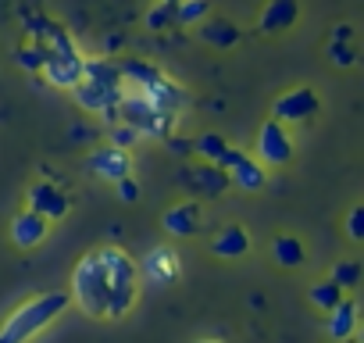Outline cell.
Instances as JSON below:
<instances>
[{
	"mask_svg": "<svg viewBox=\"0 0 364 343\" xmlns=\"http://www.w3.org/2000/svg\"><path fill=\"white\" fill-rule=\"evenodd\" d=\"M346 343H353V339H346Z\"/></svg>",
	"mask_w": 364,
	"mask_h": 343,
	"instance_id": "1f68e13d",
	"label": "cell"
},
{
	"mask_svg": "<svg viewBox=\"0 0 364 343\" xmlns=\"http://www.w3.org/2000/svg\"><path fill=\"white\" fill-rule=\"evenodd\" d=\"M164 229L171 236H193L200 229V204L197 201H182L164 215Z\"/></svg>",
	"mask_w": 364,
	"mask_h": 343,
	"instance_id": "5bb4252c",
	"label": "cell"
},
{
	"mask_svg": "<svg viewBox=\"0 0 364 343\" xmlns=\"http://www.w3.org/2000/svg\"><path fill=\"white\" fill-rule=\"evenodd\" d=\"M193 179H197L208 194H222V190L229 186V179L222 176V172H218L215 164H211V168H197V176H193Z\"/></svg>",
	"mask_w": 364,
	"mask_h": 343,
	"instance_id": "cb8c5ba5",
	"label": "cell"
},
{
	"mask_svg": "<svg viewBox=\"0 0 364 343\" xmlns=\"http://www.w3.org/2000/svg\"><path fill=\"white\" fill-rule=\"evenodd\" d=\"M68 304H72V297L65 290H50V293L26 300L22 307H15L8 315L4 325H0V343H29L40 329H47L58 315H65Z\"/></svg>",
	"mask_w": 364,
	"mask_h": 343,
	"instance_id": "6da1fadb",
	"label": "cell"
},
{
	"mask_svg": "<svg viewBox=\"0 0 364 343\" xmlns=\"http://www.w3.org/2000/svg\"><path fill=\"white\" fill-rule=\"evenodd\" d=\"M143 275L154 283V286H171L178 279V254L171 247H154L146 258H143Z\"/></svg>",
	"mask_w": 364,
	"mask_h": 343,
	"instance_id": "30bf717a",
	"label": "cell"
},
{
	"mask_svg": "<svg viewBox=\"0 0 364 343\" xmlns=\"http://www.w3.org/2000/svg\"><path fill=\"white\" fill-rule=\"evenodd\" d=\"M204 19H211V8L208 4H175V29L200 26Z\"/></svg>",
	"mask_w": 364,
	"mask_h": 343,
	"instance_id": "44dd1931",
	"label": "cell"
},
{
	"mask_svg": "<svg viewBox=\"0 0 364 343\" xmlns=\"http://www.w3.org/2000/svg\"><path fill=\"white\" fill-rule=\"evenodd\" d=\"M211 250H215L218 258H243V254L250 250V236H247L243 226H225V229L211 240Z\"/></svg>",
	"mask_w": 364,
	"mask_h": 343,
	"instance_id": "2e32d148",
	"label": "cell"
},
{
	"mask_svg": "<svg viewBox=\"0 0 364 343\" xmlns=\"http://www.w3.org/2000/svg\"><path fill=\"white\" fill-rule=\"evenodd\" d=\"M18 65H22L26 72H43V47H40V43L22 47V51H18Z\"/></svg>",
	"mask_w": 364,
	"mask_h": 343,
	"instance_id": "d4e9b609",
	"label": "cell"
},
{
	"mask_svg": "<svg viewBox=\"0 0 364 343\" xmlns=\"http://www.w3.org/2000/svg\"><path fill=\"white\" fill-rule=\"evenodd\" d=\"M272 258L282 265V268H296V265H304V243L296 240V236H279L275 243H272Z\"/></svg>",
	"mask_w": 364,
	"mask_h": 343,
	"instance_id": "d6986e66",
	"label": "cell"
},
{
	"mask_svg": "<svg viewBox=\"0 0 364 343\" xmlns=\"http://www.w3.org/2000/svg\"><path fill=\"white\" fill-rule=\"evenodd\" d=\"M118 194H122V201H129V204H132V201H139V183L129 176V179H122V183H118Z\"/></svg>",
	"mask_w": 364,
	"mask_h": 343,
	"instance_id": "f546056e",
	"label": "cell"
},
{
	"mask_svg": "<svg viewBox=\"0 0 364 343\" xmlns=\"http://www.w3.org/2000/svg\"><path fill=\"white\" fill-rule=\"evenodd\" d=\"M328 54H332V61H336V65H343V68H350V65H353V51H350L346 43H332V47H328Z\"/></svg>",
	"mask_w": 364,
	"mask_h": 343,
	"instance_id": "83f0119b",
	"label": "cell"
},
{
	"mask_svg": "<svg viewBox=\"0 0 364 343\" xmlns=\"http://www.w3.org/2000/svg\"><path fill=\"white\" fill-rule=\"evenodd\" d=\"M343 297H346V293H343L332 279H321V283H314V286H311V304H314V307H321V311H332Z\"/></svg>",
	"mask_w": 364,
	"mask_h": 343,
	"instance_id": "ffe728a7",
	"label": "cell"
},
{
	"mask_svg": "<svg viewBox=\"0 0 364 343\" xmlns=\"http://www.w3.org/2000/svg\"><path fill=\"white\" fill-rule=\"evenodd\" d=\"M257 154L264 164H286L293 157V139H289V129L279 125V122H264L261 132H257Z\"/></svg>",
	"mask_w": 364,
	"mask_h": 343,
	"instance_id": "ba28073f",
	"label": "cell"
},
{
	"mask_svg": "<svg viewBox=\"0 0 364 343\" xmlns=\"http://www.w3.org/2000/svg\"><path fill=\"white\" fill-rule=\"evenodd\" d=\"M296 19H300L296 0H272L261 11V33H286L296 26Z\"/></svg>",
	"mask_w": 364,
	"mask_h": 343,
	"instance_id": "4fadbf2b",
	"label": "cell"
},
{
	"mask_svg": "<svg viewBox=\"0 0 364 343\" xmlns=\"http://www.w3.org/2000/svg\"><path fill=\"white\" fill-rule=\"evenodd\" d=\"M328 279H332L343 293H346V290H353V286L360 283V261H343V265H336V272H332Z\"/></svg>",
	"mask_w": 364,
	"mask_h": 343,
	"instance_id": "603a6c76",
	"label": "cell"
},
{
	"mask_svg": "<svg viewBox=\"0 0 364 343\" xmlns=\"http://www.w3.org/2000/svg\"><path fill=\"white\" fill-rule=\"evenodd\" d=\"M328 332H332L336 343L353 339V332H357V300L343 297V300L328 311Z\"/></svg>",
	"mask_w": 364,
	"mask_h": 343,
	"instance_id": "9a60e30c",
	"label": "cell"
},
{
	"mask_svg": "<svg viewBox=\"0 0 364 343\" xmlns=\"http://www.w3.org/2000/svg\"><path fill=\"white\" fill-rule=\"evenodd\" d=\"M136 139V132L132 129H125V125H118L114 129V136H111V147H118V150H129V143Z\"/></svg>",
	"mask_w": 364,
	"mask_h": 343,
	"instance_id": "f1b7e54d",
	"label": "cell"
},
{
	"mask_svg": "<svg viewBox=\"0 0 364 343\" xmlns=\"http://www.w3.org/2000/svg\"><path fill=\"white\" fill-rule=\"evenodd\" d=\"M47 233H50V222H43V218L33 215V211H22V215H15V222H11V240H15V247H22V250L43 243Z\"/></svg>",
	"mask_w": 364,
	"mask_h": 343,
	"instance_id": "7c38bea8",
	"label": "cell"
},
{
	"mask_svg": "<svg viewBox=\"0 0 364 343\" xmlns=\"http://www.w3.org/2000/svg\"><path fill=\"white\" fill-rule=\"evenodd\" d=\"M346 233H350V240H364V208H360V204H353V208H350Z\"/></svg>",
	"mask_w": 364,
	"mask_h": 343,
	"instance_id": "4316f807",
	"label": "cell"
},
{
	"mask_svg": "<svg viewBox=\"0 0 364 343\" xmlns=\"http://www.w3.org/2000/svg\"><path fill=\"white\" fill-rule=\"evenodd\" d=\"M100 261L107 272V290H111V307L107 318H122L132 304H136V261L122 250V247H100Z\"/></svg>",
	"mask_w": 364,
	"mask_h": 343,
	"instance_id": "3957f363",
	"label": "cell"
},
{
	"mask_svg": "<svg viewBox=\"0 0 364 343\" xmlns=\"http://www.w3.org/2000/svg\"><path fill=\"white\" fill-rule=\"evenodd\" d=\"M114 111L122 115V125L132 129L136 136H139V132H146V136H171V129H175V122H178V118H171V115L154 111L139 93H136V97H122Z\"/></svg>",
	"mask_w": 364,
	"mask_h": 343,
	"instance_id": "277c9868",
	"label": "cell"
},
{
	"mask_svg": "<svg viewBox=\"0 0 364 343\" xmlns=\"http://www.w3.org/2000/svg\"><path fill=\"white\" fill-rule=\"evenodd\" d=\"M200 343H218V339H200Z\"/></svg>",
	"mask_w": 364,
	"mask_h": 343,
	"instance_id": "4dcf8cb0",
	"label": "cell"
},
{
	"mask_svg": "<svg viewBox=\"0 0 364 343\" xmlns=\"http://www.w3.org/2000/svg\"><path fill=\"white\" fill-rule=\"evenodd\" d=\"M146 26L150 29H164V26H175V4H157L150 15H146Z\"/></svg>",
	"mask_w": 364,
	"mask_h": 343,
	"instance_id": "484cf974",
	"label": "cell"
},
{
	"mask_svg": "<svg viewBox=\"0 0 364 343\" xmlns=\"http://www.w3.org/2000/svg\"><path fill=\"white\" fill-rule=\"evenodd\" d=\"M318 93L311 86H296L289 93H282L275 104H272V122L286 125V122H307L311 115H318Z\"/></svg>",
	"mask_w": 364,
	"mask_h": 343,
	"instance_id": "8992f818",
	"label": "cell"
},
{
	"mask_svg": "<svg viewBox=\"0 0 364 343\" xmlns=\"http://www.w3.org/2000/svg\"><path fill=\"white\" fill-rule=\"evenodd\" d=\"M75 100L86 107V111H104V115H114L118 100H122V90H111V86H97V83H79L75 90Z\"/></svg>",
	"mask_w": 364,
	"mask_h": 343,
	"instance_id": "8fae6325",
	"label": "cell"
},
{
	"mask_svg": "<svg viewBox=\"0 0 364 343\" xmlns=\"http://www.w3.org/2000/svg\"><path fill=\"white\" fill-rule=\"evenodd\" d=\"M75 304L93 315V318H107V307H111V290H107V272H104V261H100V250H90L75 272H72V293Z\"/></svg>",
	"mask_w": 364,
	"mask_h": 343,
	"instance_id": "7a4b0ae2",
	"label": "cell"
},
{
	"mask_svg": "<svg viewBox=\"0 0 364 343\" xmlns=\"http://www.w3.org/2000/svg\"><path fill=\"white\" fill-rule=\"evenodd\" d=\"M68 208H72V201L65 197V190H58V186L47 183V179L36 183V186L29 190V211L40 215L43 222H58V218H65Z\"/></svg>",
	"mask_w": 364,
	"mask_h": 343,
	"instance_id": "9c48e42d",
	"label": "cell"
},
{
	"mask_svg": "<svg viewBox=\"0 0 364 343\" xmlns=\"http://www.w3.org/2000/svg\"><path fill=\"white\" fill-rule=\"evenodd\" d=\"M193 147H197V154H200V157H208L211 164H218V157H222V154L229 150V143H225V139H222L218 132H204V136H200V139H197Z\"/></svg>",
	"mask_w": 364,
	"mask_h": 343,
	"instance_id": "7402d4cb",
	"label": "cell"
},
{
	"mask_svg": "<svg viewBox=\"0 0 364 343\" xmlns=\"http://www.w3.org/2000/svg\"><path fill=\"white\" fill-rule=\"evenodd\" d=\"M225 179H229L232 186H240V190H261V186H264V164L254 161V157H243L236 168L225 172Z\"/></svg>",
	"mask_w": 364,
	"mask_h": 343,
	"instance_id": "e0dca14e",
	"label": "cell"
},
{
	"mask_svg": "<svg viewBox=\"0 0 364 343\" xmlns=\"http://www.w3.org/2000/svg\"><path fill=\"white\" fill-rule=\"evenodd\" d=\"M139 97H143L154 111L171 115V118H178V111L186 107V93H182V86H178V83H171V79H168V75H161V72H154V75L139 86Z\"/></svg>",
	"mask_w": 364,
	"mask_h": 343,
	"instance_id": "5b68a950",
	"label": "cell"
},
{
	"mask_svg": "<svg viewBox=\"0 0 364 343\" xmlns=\"http://www.w3.org/2000/svg\"><path fill=\"white\" fill-rule=\"evenodd\" d=\"M90 172L93 176H100V179H107V183H122V179H129L132 176V157H129V150H118V147H97L93 154H90Z\"/></svg>",
	"mask_w": 364,
	"mask_h": 343,
	"instance_id": "52a82bcc",
	"label": "cell"
},
{
	"mask_svg": "<svg viewBox=\"0 0 364 343\" xmlns=\"http://www.w3.org/2000/svg\"><path fill=\"white\" fill-rule=\"evenodd\" d=\"M197 29H200V36H204L211 47H232V43L240 40V29H236L229 19H204Z\"/></svg>",
	"mask_w": 364,
	"mask_h": 343,
	"instance_id": "ac0fdd59",
	"label": "cell"
}]
</instances>
